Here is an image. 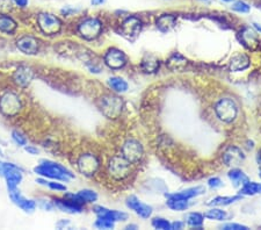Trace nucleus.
<instances>
[{
  "mask_svg": "<svg viewBox=\"0 0 261 230\" xmlns=\"http://www.w3.org/2000/svg\"><path fill=\"white\" fill-rule=\"evenodd\" d=\"M253 26H254V28H256L258 32L261 33V26H259V24L258 23H253Z\"/></svg>",
  "mask_w": 261,
  "mask_h": 230,
  "instance_id": "50",
  "label": "nucleus"
},
{
  "mask_svg": "<svg viewBox=\"0 0 261 230\" xmlns=\"http://www.w3.org/2000/svg\"><path fill=\"white\" fill-rule=\"evenodd\" d=\"M0 156H2V151H1V149H0Z\"/></svg>",
  "mask_w": 261,
  "mask_h": 230,
  "instance_id": "55",
  "label": "nucleus"
},
{
  "mask_svg": "<svg viewBox=\"0 0 261 230\" xmlns=\"http://www.w3.org/2000/svg\"><path fill=\"white\" fill-rule=\"evenodd\" d=\"M8 194H10L12 202H13L15 206L19 207L20 209H22L24 213H33V211L36 209V207H38L35 200L26 198L18 188L10 191Z\"/></svg>",
  "mask_w": 261,
  "mask_h": 230,
  "instance_id": "13",
  "label": "nucleus"
},
{
  "mask_svg": "<svg viewBox=\"0 0 261 230\" xmlns=\"http://www.w3.org/2000/svg\"><path fill=\"white\" fill-rule=\"evenodd\" d=\"M183 223L182 222H174L171 225V229H182Z\"/></svg>",
  "mask_w": 261,
  "mask_h": 230,
  "instance_id": "48",
  "label": "nucleus"
},
{
  "mask_svg": "<svg viewBox=\"0 0 261 230\" xmlns=\"http://www.w3.org/2000/svg\"><path fill=\"white\" fill-rule=\"evenodd\" d=\"M131 172L130 162L127 161L123 156H114L110 158L108 163V173L115 180H123Z\"/></svg>",
  "mask_w": 261,
  "mask_h": 230,
  "instance_id": "5",
  "label": "nucleus"
},
{
  "mask_svg": "<svg viewBox=\"0 0 261 230\" xmlns=\"http://www.w3.org/2000/svg\"><path fill=\"white\" fill-rule=\"evenodd\" d=\"M152 226L156 229H161V230H167L171 229V223L167 220L162 219V217H156L152 221Z\"/></svg>",
  "mask_w": 261,
  "mask_h": 230,
  "instance_id": "39",
  "label": "nucleus"
},
{
  "mask_svg": "<svg viewBox=\"0 0 261 230\" xmlns=\"http://www.w3.org/2000/svg\"><path fill=\"white\" fill-rule=\"evenodd\" d=\"M40 40L33 35H22L18 39L17 48L19 49L21 53L28 56H34L38 55L40 51Z\"/></svg>",
  "mask_w": 261,
  "mask_h": 230,
  "instance_id": "11",
  "label": "nucleus"
},
{
  "mask_svg": "<svg viewBox=\"0 0 261 230\" xmlns=\"http://www.w3.org/2000/svg\"><path fill=\"white\" fill-rule=\"evenodd\" d=\"M104 64L113 70H119L122 69L125 64H127V56H125L123 51H121L120 49L116 48H110L106 51L103 56Z\"/></svg>",
  "mask_w": 261,
  "mask_h": 230,
  "instance_id": "10",
  "label": "nucleus"
},
{
  "mask_svg": "<svg viewBox=\"0 0 261 230\" xmlns=\"http://www.w3.org/2000/svg\"><path fill=\"white\" fill-rule=\"evenodd\" d=\"M92 5L93 6H99V5H102L106 2V0H91Z\"/></svg>",
  "mask_w": 261,
  "mask_h": 230,
  "instance_id": "49",
  "label": "nucleus"
},
{
  "mask_svg": "<svg viewBox=\"0 0 261 230\" xmlns=\"http://www.w3.org/2000/svg\"><path fill=\"white\" fill-rule=\"evenodd\" d=\"M241 194H245V195L257 194V193H259V184L248 182L241 187Z\"/></svg>",
  "mask_w": 261,
  "mask_h": 230,
  "instance_id": "34",
  "label": "nucleus"
},
{
  "mask_svg": "<svg viewBox=\"0 0 261 230\" xmlns=\"http://www.w3.org/2000/svg\"><path fill=\"white\" fill-rule=\"evenodd\" d=\"M142 21L138 19L137 17H129L122 22L121 30L123 33L124 36H127L128 39L136 38L138 34L142 30Z\"/></svg>",
  "mask_w": 261,
  "mask_h": 230,
  "instance_id": "15",
  "label": "nucleus"
},
{
  "mask_svg": "<svg viewBox=\"0 0 261 230\" xmlns=\"http://www.w3.org/2000/svg\"><path fill=\"white\" fill-rule=\"evenodd\" d=\"M241 41L242 43L246 45L247 48L250 49H254L258 45V42H259V40H258V36H257V33L254 32L253 29L248 28H244L241 32Z\"/></svg>",
  "mask_w": 261,
  "mask_h": 230,
  "instance_id": "27",
  "label": "nucleus"
},
{
  "mask_svg": "<svg viewBox=\"0 0 261 230\" xmlns=\"http://www.w3.org/2000/svg\"><path fill=\"white\" fill-rule=\"evenodd\" d=\"M176 17H173V15L171 14H162L157 19V27H158V29L161 30V32L166 33L170 32V30L176 26Z\"/></svg>",
  "mask_w": 261,
  "mask_h": 230,
  "instance_id": "26",
  "label": "nucleus"
},
{
  "mask_svg": "<svg viewBox=\"0 0 261 230\" xmlns=\"http://www.w3.org/2000/svg\"><path fill=\"white\" fill-rule=\"evenodd\" d=\"M12 2H13L15 6H18V7L24 8L27 7V5H28L29 0H12Z\"/></svg>",
  "mask_w": 261,
  "mask_h": 230,
  "instance_id": "46",
  "label": "nucleus"
},
{
  "mask_svg": "<svg viewBox=\"0 0 261 230\" xmlns=\"http://www.w3.org/2000/svg\"><path fill=\"white\" fill-rule=\"evenodd\" d=\"M12 78H13V82L15 83L17 86L26 88L32 84L34 79V71L30 66L26 65V64H21V65L15 69Z\"/></svg>",
  "mask_w": 261,
  "mask_h": 230,
  "instance_id": "12",
  "label": "nucleus"
},
{
  "mask_svg": "<svg viewBox=\"0 0 261 230\" xmlns=\"http://www.w3.org/2000/svg\"><path fill=\"white\" fill-rule=\"evenodd\" d=\"M167 206L173 210H185L189 207V202L186 199H174V198H168Z\"/></svg>",
  "mask_w": 261,
  "mask_h": 230,
  "instance_id": "30",
  "label": "nucleus"
},
{
  "mask_svg": "<svg viewBox=\"0 0 261 230\" xmlns=\"http://www.w3.org/2000/svg\"><path fill=\"white\" fill-rule=\"evenodd\" d=\"M125 229H137V226L136 225H129L125 227Z\"/></svg>",
  "mask_w": 261,
  "mask_h": 230,
  "instance_id": "51",
  "label": "nucleus"
},
{
  "mask_svg": "<svg viewBox=\"0 0 261 230\" xmlns=\"http://www.w3.org/2000/svg\"><path fill=\"white\" fill-rule=\"evenodd\" d=\"M241 197H216L211 201L208 202L209 206H226V205H231L235 201H238Z\"/></svg>",
  "mask_w": 261,
  "mask_h": 230,
  "instance_id": "31",
  "label": "nucleus"
},
{
  "mask_svg": "<svg viewBox=\"0 0 261 230\" xmlns=\"http://www.w3.org/2000/svg\"><path fill=\"white\" fill-rule=\"evenodd\" d=\"M2 178L5 179L8 192L17 189L23 179V168L21 167L11 168V170H8L7 172L2 176Z\"/></svg>",
  "mask_w": 261,
  "mask_h": 230,
  "instance_id": "17",
  "label": "nucleus"
},
{
  "mask_svg": "<svg viewBox=\"0 0 261 230\" xmlns=\"http://www.w3.org/2000/svg\"><path fill=\"white\" fill-rule=\"evenodd\" d=\"M222 229H225V230H247L248 227L238 225V223H228V225L222 226Z\"/></svg>",
  "mask_w": 261,
  "mask_h": 230,
  "instance_id": "42",
  "label": "nucleus"
},
{
  "mask_svg": "<svg viewBox=\"0 0 261 230\" xmlns=\"http://www.w3.org/2000/svg\"><path fill=\"white\" fill-rule=\"evenodd\" d=\"M13 7L12 0H0V14H8Z\"/></svg>",
  "mask_w": 261,
  "mask_h": 230,
  "instance_id": "41",
  "label": "nucleus"
},
{
  "mask_svg": "<svg viewBox=\"0 0 261 230\" xmlns=\"http://www.w3.org/2000/svg\"><path fill=\"white\" fill-rule=\"evenodd\" d=\"M159 65H161L159 60L155 56V55H151V54L145 55L142 60V64H141L142 70L145 73L157 72V70L159 69Z\"/></svg>",
  "mask_w": 261,
  "mask_h": 230,
  "instance_id": "24",
  "label": "nucleus"
},
{
  "mask_svg": "<svg viewBox=\"0 0 261 230\" xmlns=\"http://www.w3.org/2000/svg\"><path fill=\"white\" fill-rule=\"evenodd\" d=\"M144 155V150L142 144L137 140L129 139L125 141L122 146V156L130 162V164L138 163Z\"/></svg>",
  "mask_w": 261,
  "mask_h": 230,
  "instance_id": "9",
  "label": "nucleus"
},
{
  "mask_svg": "<svg viewBox=\"0 0 261 230\" xmlns=\"http://www.w3.org/2000/svg\"><path fill=\"white\" fill-rule=\"evenodd\" d=\"M38 26L44 35H56L62 29V21L51 13H40L38 15Z\"/></svg>",
  "mask_w": 261,
  "mask_h": 230,
  "instance_id": "6",
  "label": "nucleus"
},
{
  "mask_svg": "<svg viewBox=\"0 0 261 230\" xmlns=\"http://www.w3.org/2000/svg\"><path fill=\"white\" fill-rule=\"evenodd\" d=\"M223 1H226V2H230V1H232V0H223Z\"/></svg>",
  "mask_w": 261,
  "mask_h": 230,
  "instance_id": "54",
  "label": "nucleus"
},
{
  "mask_svg": "<svg viewBox=\"0 0 261 230\" xmlns=\"http://www.w3.org/2000/svg\"><path fill=\"white\" fill-rule=\"evenodd\" d=\"M34 172L43 178H49V179L64 183H67L70 179L75 178V174L71 171L67 170L63 165L56 163V162L50 161V159L40 161L38 167H34Z\"/></svg>",
  "mask_w": 261,
  "mask_h": 230,
  "instance_id": "1",
  "label": "nucleus"
},
{
  "mask_svg": "<svg viewBox=\"0 0 261 230\" xmlns=\"http://www.w3.org/2000/svg\"><path fill=\"white\" fill-rule=\"evenodd\" d=\"M215 112H216V115L219 116L221 121L225 122V124H230V122L235 121V119L237 118L238 106L235 103V100H232L231 98H223V99H221L216 104Z\"/></svg>",
  "mask_w": 261,
  "mask_h": 230,
  "instance_id": "4",
  "label": "nucleus"
},
{
  "mask_svg": "<svg viewBox=\"0 0 261 230\" xmlns=\"http://www.w3.org/2000/svg\"><path fill=\"white\" fill-rule=\"evenodd\" d=\"M258 163L261 164V151H259V153H258Z\"/></svg>",
  "mask_w": 261,
  "mask_h": 230,
  "instance_id": "52",
  "label": "nucleus"
},
{
  "mask_svg": "<svg viewBox=\"0 0 261 230\" xmlns=\"http://www.w3.org/2000/svg\"><path fill=\"white\" fill-rule=\"evenodd\" d=\"M250 65H251L250 58H248L247 55H245V54L235 55V56H232L231 60H230V63H229L230 70L233 72L242 71V70L247 69Z\"/></svg>",
  "mask_w": 261,
  "mask_h": 230,
  "instance_id": "21",
  "label": "nucleus"
},
{
  "mask_svg": "<svg viewBox=\"0 0 261 230\" xmlns=\"http://www.w3.org/2000/svg\"><path fill=\"white\" fill-rule=\"evenodd\" d=\"M204 215L200 213H190L187 216V223L193 228H198V227H201L202 223H203Z\"/></svg>",
  "mask_w": 261,
  "mask_h": 230,
  "instance_id": "33",
  "label": "nucleus"
},
{
  "mask_svg": "<svg viewBox=\"0 0 261 230\" xmlns=\"http://www.w3.org/2000/svg\"><path fill=\"white\" fill-rule=\"evenodd\" d=\"M60 12H62V14L65 15V17H69V15H73V14L78 13L79 10L78 8H73V7H70V6H66V7H64Z\"/></svg>",
  "mask_w": 261,
  "mask_h": 230,
  "instance_id": "44",
  "label": "nucleus"
},
{
  "mask_svg": "<svg viewBox=\"0 0 261 230\" xmlns=\"http://www.w3.org/2000/svg\"><path fill=\"white\" fill-rule=\"evenodd\" d=\"M47 187L50 188L51 191L55 192H66V186L62 183H58V180H51V182L47 183Z\"/></svg>",
  "mask_w": 261,
  "mask_h": 230,
  "instance_id": "40",
  "label": "nucleus"
},
{
  "mask_svg": "<svg viewBox=\"0 0 261 230\" xmlns=\"http://www.w3.org/2000/svg\"><path fill=\"white\" fill-rule=\"evenodd\" d=\"M245 156L242 151L237 146H229L223 152V162L228 167H238L244 162Z\"/></svg>",
  "mask_w": 261,
  "mask_h": 230,
  "instance_id": "18",
  "label": "nucleus"
},
{
  "mask_svg": "<svg viewBox=\"0 0 261 230\" xmlns=\"http://www.w3.org/2000/svg\"><path fill=\"white\" fill-rule=\"evenodd\" d=\"M187 63H188L187 58L183 57L182 55L179 53L172 54L166 62L167 66L170 67L171 70H173V71H182L187 66Z\"/></svg>",
  "mask_w": 261,
  "mask_h": 230,
  "instance_id": "23",
  "label": "nucleus"
},
{
  "mask_svg": "<svg viewBox=\"0 0 261 230\" xmlns=\"http://www.w3.org/2000/svg\"><path fill=\"white\" fill-rule=\"evenodd\" d=\"M204 188L202 186H196L192 187V188H187L183 189V191L174 193V194H168L167 198H174V199H186V200H189L190 198L199 197V195L203 194Z\"/></svg>",
  "mask_w": 261,
  "mask_h": 230,
  "instance_id": "25",
  "label": "nucleus"
},
{
  "mask_svg": "<svg viewBox=\"0 0 261 230\" xmlns=\"http://www.w3.org/2000/svg\"><path fill=\"white\" fill-rule=\"evenodd\" d=\"M22 99L15 91H6L0 96V113L6 118H13L22 108Z\"/></svg>",
  "mask_w": 261,
  "mask_h": 230,
  "instance_id": "2",
  "label": "nucleus"
},
{
  "mask_svg": "<svg viewBox=\"0 0 261 230\" xmlns=\"http://www.w3.org/2000/svg\"><path fill=\"white\" fill-rule=\"evenodd\" d=\"M108 85L113 91L118 92V93H123L129 87L128 83L121 77H110L108 79Z\"/></svg>",
  "mask_w": 261,
  "mask_h": 230,
  "instance_id": "29",
  "label": "nucleus"
},
{
  "mask_svg": "<svg viewBox=\"0 0 261 230\" xmlns=\"http://www.w3.org/2000/svg\"><path fill=\"white\" fill-rule=\"evenodd\" d=\"M204 217H207L209 220L223 221L226 219V213L222 209H219V208H211L204 214Z\"/></svg>",
  "mask_w": 261,
  "mask_h": 230,
  "instance_id": "32",
  "label": "nucleus"
},
{
  "mask_svg": "<svg viewBox=\"0 0 261 230\" xmlns=\"http://www.w3.org/2000/svg\"><path fill=\"white\" fill-rule=\"evenodd\" d=\"M231 8L233 11L238 12V13H248L251 11V6L247 2L242 1V0H238V1L233 2Z\"/></svg>",
  "mask_w": 261,
  "mask_h": 230,
  "instance_id": "37",
  "label": "nucleus"
},
{
  "mask_svg": "<svg viewBox=\"0 0 261 230\" xmlns=\"http://www.w3.org/2000/svg\"><path fill=\"white\" fill-rule=\"evenodd\" d=\"M36 205H38V207L41 208L42 210H47V211H51L56 208L55 207L54 201L47 200V199H44V198H41V199H39V200H36Z\"/></svg>",
  "mask_w": 261,
  "mask_h": 230,
  "instance_id": "38",
  "label": "nucleus"
},
{
  "mask_svg": "<svg viewBox=\"0 0 261 230\" xmlns=\"http://www.w3.org/2000/svg\"><path fill=\"white\" fill-rule=\"evenodd\" d=\"M114 226L115 222L106 219V217H98V220L94 223V227L98 229H113Z\"/></svg>",
  "mask_w": 261,
  "mask_h": 230,
  "instance_id": "36",
  "label": "nucleus"
},
{
  "mask_svg": "<svg viewBox=\"0 0 261 230\" xmlns=\"http://www.w3.org/2000/svg\"><path fill=\"white\" fill-rule=\"evenodd\" d=\"M229 178L236 187H242L245 184L250 182L246 174L242 172L241 170H238V168H232L229 172Z\"/></svg>",
  "mask_w": 261,
  "mask_h": 230,
  "instance_id": "28",
  "label": "nucleus"
},
{
  "mask_svg": "<svg viewBox=\"0 0 261 230\" xmlns=\"http://www.w3.org/2000/svg\"><path fill=\"white\" fill-rule=\"evenodd\" d=\"M259 193H261V184H259Z\"/></svg>",
  "mask_w": 261,
  "mask_h": 230,
  "instance_id": "53",
  "label": "nucleus"
},
{
  "mask_svg": "<svg viewBox=\"0 0 261 230\" xmlns=\"http://www.w3.org/2000/svg\"><path fill=\"white\" fill-rule=\"evenodd\" d=\"M54 204H55V207L58 208V209L65 211V213H69V214L80 213V211L82 210V206H84V205L80 204V202L73 200V199L67 198V197L55 198Z\"/></svg>",
  "mask_w": 261,
  "mask_h": 230,
  "instance_id": "14",
  "label": "nucleus"
},
{
  "mask_svg": "<svg viewBox=\"0 0 261 230\" xmlns=\"http://www.w3.org/2000/svg\"><path fill=\"white\" fill-rule=\"evenodd\" d=\"M77 167H78L79 172L81 174H84L86 177H92L99 170L100 161L94 153H82L77 161Z\"/></svg>",
  "mask_w": 261,
  "mask_h": 230,
  "instance_id": "8",
  "label": "nucleus"
},
{
  "mask_svg": "<svg viewBox=\"0 0 261 230\" xmlns=\"http://www.w3.org/2000/svg\"><path fill=\"white\" fill-rule=\"evenodd\" d=\"M93 211L97 214L98 217H106L113 222H119V221H125L128 219V214L124 211L120 210H110L108 208L102 206H95Z\"/></svg>",
  "mask_w": 261,
  "mask_h": 230,
  "instance_id": "19",
  "label": "nucleus"
},
{
  "mask_svg": "<svg viewBox=\"0 0 261 230\" xmlns=\"http://www.w3.org/2000/svg\"><path fill=\"white\" fill-rule=\"evenodd\" d=\"M23 148H24V151L28 152L29 155L36 156V155H39V153H40V150L36 148V146H28V144H27V146H24Z\"/></svg>",
  "mask_w": 261,
  "mask_h": 230,
  "instance_id": "45",
  "label": "nucleus"
},
{
  "mask_svg": "<svg viewBox=\"0 0 261 230\" xmlns=\"http://www.w3.org/2000/svg\"><path fill=\"white\" fill-rule=\"evenodd\" d=\"M64 197L71 198V199H73V200L80 202V204H82V205L92 204V202H95L98 200L97 192H94L93 189H88V188L81 189V191L76 193V194H73V193H66Z\"/></svg>",
  "mask_w": 261,
  "mask_h": 230,
  "instance_id": "20",
  "label": "nucleus"
},
{
  "mask_svg": "<svg viewBox=\"0 0 261 230\" xmlns=\"http://www.w3.org/2000/svg\"><path fill=\"white\" fill-rule=\"evenodd\" d=\"M12 136V140H13V142L17 144V146H24L28 144V139H27L24 135L21 133L19 130H13L11 134Z\"/></svg>",
  "mask_w": 261,
  "mask_h": 230,
  "instance_id": "35",
  "label": "nucleus"
},
{
  "mask_svg": "<svg viewBox=\"0 0 261 230\" xmlns=\"http://www.w3.org/2000/svg\"><path fill=\"white\" fill-rule=\"evenodd\" d=\"M200 1H208V0H200Z\"/></svg>",
  "mask_w": 261,
  "mask_h": 230,
  "instance_id": "56",
  "label": "nucleus"
},
{
  "mask_svg": "<svg viewBox=\"0 0 261 230\" xmlns=\"http://www.w3.org/2000/svg\"><path fill=\"white\" fill-rule=\"evenodd\" d=\"M18 29V23L8 14H0V32L6 35H13Z\"/></svg>",
  "mask_w": 261,
  "mask_h": 230,
  "instance_id": "22",
  "label": "nucleus"
},
{
  "mask_svg": "<svg viewBox=\"0 0 261 230\" xmlns=\"http://www.w3.org/2000/svg\"><path fill=\"white\" fill-rule=\"evenodd\" d=\"M101 32H102V22L98 18H86L78 26V34L87 41L97 39Z\"/></svg>",
  "mask_w": 261,
  "mask_h": 230,
  "instance_id": "7",
  "label": "nucleus"
},
{
  "mask_svg": "<svg viewBox=\"0 0 261 230\" xmlns=\"http://www.w3.org/2000/svg\"><path fill=\"white\" fill-rule=\"evenodd\" d=\"M99 107L106 118L118 119L123 109V101L114 94H106L100 99Z\"/></svg>",
  "mask_w": 261,
  "mask_h": 230,
  "instance_id": "3",
  "label": "nucleus"
},
{
  "mask_svg": "<svg viewBox=\"0 0 261 230\" xmlns=\"http://www.w3.org/2000/svg\"><path fill=\"white\" fill-rule=\"evenodd\" d=\"M127 207L133 209L137 215H140L143 219H147V217L151 216L152 214V207L149 206V205L143 204L140 199L135 197V195H130V197L127 198Z\"/></svg>",
  "mask_w": 261,
  "mask_h": 230,
  "instance_id": "16",
  "label": "nucleus"
},
{
  "mask_svg": "<svg viewBox=\"0 0 261 230\" xmlns=\"http://www.w3.org/2000/svg\"><path fill=\"white\" fill-rule=\"evenodd\" d=\"M69 223H70V221L69 220H60V222L57 223L56 227L58 229H64L65 228V227L69 226Z\"/></svg>",
  "mask_w": 261,
  "mask_h": 230,
  "instance_id": "47",
  "label": "nucleus"
},
{
  "mask_svg": "<svg viewBox=\"0 0 261 230\" xmlns=\"http://www.w3.org/2000/svg\"><path fill=\"white\" fill-rule=\"evenodd\" d=\"M208 185L210 186L211 188H219V187L222 186V180L217 177L210 178V179L208 180Z\"/></svg>",
  "mask_w": 261,
  "mask_h": 230,
  "instance_id": "43",
  "label": "nucleus"
}]
</instances>
